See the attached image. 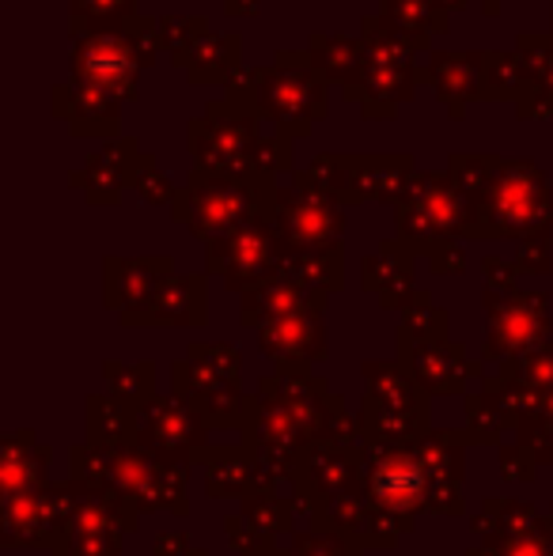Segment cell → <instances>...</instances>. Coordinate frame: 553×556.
<instances>
[{
	"instance_id": "6da1fadb",
	"label": "cell",
	"mask_w": 553,
	"mask_h": 556,
	"mask_svg": "<svg viewBox=\"0 0 553 556\" xmlns=\"http://www.w3.org/2000/svg\"><path fill=\"white\" fill-rule=\"evenodd\" d=\"M186 140H190L198 170H209V175L274 182V175L288 170L292 163V140H285L280 132L266 137L259 129V114L239 111L228 99L193 117L186 125Z\"/></svg>"
},
{
	"instance_id": "52a82bcc",
	"label": "cell",
	"mask_w": 553,
	"mask_h": 556,
	"mask_svg": "<svg viewBox=\"0 0 553 556\" xmlns=\"http://www.w3.org/2000/svg\"><path fill=\"white\" fill-rule=\"evenodd\" d=\"M274 182H254V178H224L209 170H193L186 190L178 193V220H190L198 231L209 227H231L274 201Z\"/></svg>"
},
{
	"instance_id": "2e32d148",
	"label": "cell",
	"mask_w": 553,
	"mask_h": 556,
	"mask_svg": "<svg viewBox=\"0 0 553 556\" xmlns=\"http://www.w3.org/2000/svg\"><path fill=\"white\" fill-rule=\"evenodd\" d=\"M384 15L394 30H402L406 38L428 42L432 35H443L451 20L448 0H384Z\"/></svg>"
},
{
	"instance_id": "ba28073f",
	"label": "cell",
	"mask_w": 553,
	"mask_h": 556,
	"mask_svg": "<svg viewBox=\"0 0 553 556\" xmlns=\"http://www.w3.org/2000/svg\"><path fill=\"white\" fill-rule=\"evenodd\" d=\"M474 216V205L463 190L455 186L451 175H414L402 193V224L414 227H432V231H455L458 224Z\"/></svg>"
},
{
	"instance_id": "8fae6325",
	"label": "cell",
	"mask_w": 553,
	"mask_h": 556,
	"mask_svg": "<svg viewBox=\"0 0 553 556\" xmlns=\"http://www.w3.org/2000/svg\"><path fill=\"white\" fill-rule=\"evenodd\" d=\"M140 163H144V152L134 137H114L106 140L103 148L88 155V167L73 178V186H88L91 201H114L126 186L137 182Z\"/></svg>"
},
{
	"instance_id": "5b68a950",
	"label": "cell",
	"mask_w": 553,
	"mask_h": 556,
	"mask_svg": "<svg viewBox=\"0 0 553 556\" xmlns=\"http://www.w3.org/2000/svg\"><path fill=\"white\" fill-rule=\"evenodd\" d=\"M414 155H315L296 186L323 190L330 198H379L402 201L410 178H414Z\"/></svg>"
},
{
	"instance_id": "7c38bea8",
	"label": "cell",
	"mask_w": 553,
	"mask_h": 556,
	"mask_svg": "<svg viewBox=\"0 0 553 556\" xmlns=\"http://www.w3.org/2000/svg\"><path fill=\"white\" fill-rule=\"evenodd\" d=\"M516 58L524 68V91L516 99L519 117H553V30L519 35Z\"/></svg>"
},
{
	"instance_id": "277c9868",
	"label": "cell",
	"mask_w": 553,
	"mask_h": 556,
	"mask_svg": "<svg viewBox=\"0 0 553 556\" xmlns=\"http://www.w3.org/2000/svg\"><path fill=\"white\" fill-rule=\"evenodd\" d=\"M254 114L285 140L307 137L311 125L326 117V80L311 68L307 50H280L274 65L262 68Z\"/></svg>"
},
{
	"instance_id": "8992f818",
	"label": "cell",
	"mask_w": 553,
	"mask_h": 556,
	"mask_svg": "<svg viewBox=\"0 0 553 556\" xmlns=\"http://www.w3.org/2000/svg\"><path fill=\"white\" fill-rule=\"evenodd\" d=\"M489 227H531L550 216V182L531 160H497L486 190L470 201Z\"/></svg>"
},
{
	"instance_id": "e0dca14e",
	"label": "cell",
	"mask_w": 553,
	"mask_h": 556,
	"mask_svg": "<svg viewBox=\"0 0 553 556\" xmlns=\"http://www.w3.org/2000/svg\"><path fill=\"white\" fill-rule=\"evenodd\" d=\"M519 91H524V68H519L516 53H489V68H486V99L493 103H516Z\"/></svg>"
},
{
	"instance_id": "4fadbf2b",
	"label": "cell",
	"mask_w": 553,
	"mask_h": 556,
	"mask_svg": "<svg viewBox=\"0 0 553 556\" xmlns=\"http://www.w3.org/2000/svg\"><path fill=\"white\" fill-rule=\"evenodd\" d=\"M277 213L285 220V231L296 239H330L341 227L338 198L323 190H307V186H292V190L277 193Z\"/></svg>"
},
{
	"instance_id": "3957f363",
	"label": "cell",
	"mask_w": 553,
	"mask_h": 556,
	"mask_svg": "<svg viewBox=\"0 0 553 556\" xmlns=\"http://www.w3.org/2000/svg\"><path fill=\"white\" fill-rule=\"evenodd\" d=\"M361 68L345 84V99L356 103L368 117H394L402 103L414 99L417 53H428V42L406 38L384 15H368L361 27Z\"/></svg>"
},
{
	"instance_id": "ffe728a7",
	"label": "cell",
	"mask_w": 553,
	"mask_h": 556,
	"mask_svg": "<svg viewBox=\"0 0 553 556\" xmlns=\"http://www.w3.org/2000/svg\"><path fill=\"white\" fill-rule=\"evenodd\" d=\"M137 193L144 201H163V198H171V193H175V186L167 182V178L160 175V170H155V160L152 155H144V163H140V175H137Z\"/></svg>"
},
{
	"instance_id": "9a60e30c",
	"label": "cell",
	"mask_w": 553,
	"mask_h": 556,
	"mask_svg": "<svg viewBox=\"0 0 553 556\" xmlns=\"http://www.w3.org/2000/svg\"><path fill=\"white\" fill-rule=\"evenodd\" d=\"M361 35H326V30H315L307 38V61L326 84H341L345 88L356 76V68H361Z\"/></svg>"
},
{
	"instance_id": "7a4b0ae2",
	"label": "cell",
	"mask_w": 553,
	"mask_h": 556,
	"mask_svg": "<svg viewBox=\"0 0 553 556\" xmlns=\"http://www.w3.org/2000/svg\"><path fill=\"white\" fill-rule=\"evenodd\" d=\"M73 80L106 91L118 103L137 99V76L155 65L160 50V23L118 20L99 27H73Z\"/></svg>"
},
{
	"instance_id": "d6986e66",
	"label": "cell",
	"mask_w": 553,
	"mask_h": 556,
	"mask_svg": "<svg viewBox=\"0 0 553 556\" xmlns=\"http://www.w3.org/2000/svg\"><path fill=\"white\" fill-rule=\"evenodd\" d=\"M160 23V42L167 46L171 53H183L201 30H209V20L205 15H163Z\"/></svg>"
},
{
	"instance_id": "ac0fdd59",
	"label": "cell",
	"mask_w": 553,
	"mask_h": 556,
	"mask_svg": "<svg viewBox=\"0 0 553 556\" xmlns=\"http://www.w3.org/2000/svg\"><path fill=\"white\" fill-rule=\"evenodd\" d=\"M140 0H68L73 27H99V23L134 20Z\"/></svg>"
},
{
	"instance_id": "44dd1931",
	"label": "cell",
	"mask_w": 553,
	"mask_h": 556,
	"mask_svg": "<svg viewBox=\"0 0 553 556\" xmlns=\"http://www.w3.org/2000/svg\"><path fill=\"white\" fill-rule=\"evenodd\" d=\"M259 8H262V0H224V12L236 15V20L239 15H243V20L247 15H259Z\"/></svg>"
},
{
	"instance_id": "30bf717a",
	"label": "cell",
	"mask_w": 553,
	"mask_h": 556,
	"mask_svg": "<svg viewBox=\"0 0 553 556\" xmlns=\"http://www.w3.org/2000/svg\"><path fill=\"white\" fill-rule=\"evenodd\" d=\"M118 111L122 103L106 91L91 88V84L68 80L53 88V114L68 122L76 137H118Z\"/></svg>"
},
{
	"instance_id": "5bb4252c",
	"label": "cell",
	"mask_w": 553,
	"mask_h": 556,
	"mask_svg": "<svg viewBox=\"0 0 553 556\" xmlns=\"http://www.w3.org/2000/svg\"><path fill=\"white\" fill-rule=\"evenodd\" d=\"M239 35L236 30H201L183 53H175V65L186 68L193 84H228L239 68Z\"/></svg>"
},
{
	"instance_id": "9c48e42d",
	"label": "cell",
	"mask_w": 553,
	"mask_h": 556,
	"mask_svg": "<svg viewBox=\"0 0 553 556\" xmlns=\"http://www.w3.org/2000/svg\"><path fill=\"white\" fill-rule=\"evenodd\" d=\"M486 68H489V53L478 50H436L425 58V76L432 84L436 99L443 103V111L451 117H463L466 106L486 99Z\"/></svg>"
}]
</instances>
